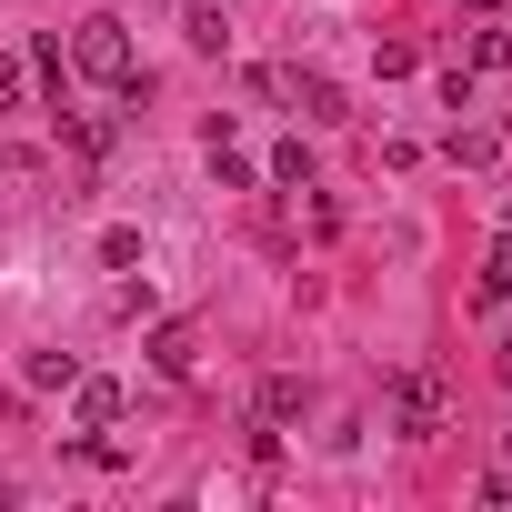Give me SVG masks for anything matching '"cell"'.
Masks as SVG:
<instances>
[{
	"instance_id": "11",
	"label": "cell",
	"mask_w": 512,
	"mask_h": 512,
	"mask_svg": "<svg viewBox=\"0 0 512 512\" xmlns=\"http://www.w3.org/2000/svg\"><path fill=\"white\" fill-rule=\"evenodd\" d=\"M272 181H292V191H312V151H302V141H282V151H272Z\"/></svg>"
},
{
	"instance_id": "13",
	"label": "cell",
	"mask_w": 512,
	"mask_h": 512,
	"mask_svg": "<svg viewBox=\"0 0 512 512\" xmlns=\"http://www.w3.org/2000/svg\"><path fill=\"white\" fill-rule=\"evenodd\" d=\"M21 101V61H0V111H11Z\"/></svg>"
},
{
	"instance_id": "5",
	"label": "cell",
	"mask_w": 512,
	"mask_h": 512,
	"mask_svg": "<svg viewBox=\"0 0 512 512\" xmlns=\"http://www.w3.org/2000/svg\"><path fill=\"white\" fill-rule=\"evenodd\" d=\"M302 412H312V392H302L292 372H272V382H262V412H251V422H272V432H282V422H302Z\"/></svg>"
},
{
	"instance_id": "1",
	"label": "cell",
	"mask_w": 512,
	"mask_h": 512,
	"mask_svg": "<svg viewBox=\"0 0 512 512\" xmlns=\"http://www.w3.org/2000/svg\"><path fill=\"white\" fill-rule=\"evenodd\" d=\"M71 71H81V81H101V91H141V61H131V31H121L111 11H91V21L71 31Z\"/></svg>"
},
{
	"instance_id": "7",
	"label": "cell",
	"mask_w": 512,
	"mask_h": 512,
	"mask_svg": "<svg viewBox=\"0 0 512 512\" xmlns=\"http://www.w3.org/2000/svg\"><path fill=\"white\" fill-rule=\"evenodd\" d=\"M191 51H231V21H221V0H191V21H181Z\"/></svg>"
},
{
	"instance_id": "9",
	"label": "cell",
	"mask_w": 512,
	"mask_h": 512,
	"mask_svg": "<svg viewBox=\"0 0 512 512\" xmlns=\"http://www.w3.org/2000/svg\"><path fill=\"white\" fill-rule=\"evenodd\" d=\"M482 302H512V231L492 241V262H482Z\"/></svg>"
},
{
	"instance_id": "4",
	"label": "cell",
	"mask_w": 512,
	"mask_h": 512,
	"mask_svg": "<svg viewBox=\"0 0 512 512\" xmlns=\"http://www.w3.org/2000/svg\"><path fill=\"white\" fill-rule=\"evenodd\" d=\"M191 362H201L191 322H161V332H151V372H161V382H191Z\"/></svg>"
},
{
	"instance_id": "8",
	"label": "cell",
	"mask_w": 512,
	"mask_h": 512,
	"mask_svg": "<svg viewBox=\"0 0 512 512\" xmlns=\"http://www.w3.org/2000/svg\"><path fill=\"white\" fill-rule=\"evenodd\" d=\"M21 382H31V392H71V382H81V362H71V352H31V362H21Z\"/></svg>"
},
{
	"instance_id": "10",
	"label": "cell",
	"mask_w": 512,
	"mask_h": 512,
	"mask_svg": "<svg viewBox=\"0 0 512 512\" xmlns=\"http://www.w3.org/2000/svg\"><path fill=\"white\" fill-rule=\"evenodd\" d=\"M61 141H71L81 161H101V151H111V121H61Z\"/></svg>"
},
{
	"instance_id": "2",
	"label": "cell",
	"mask_w": 512,
	"mask_h": 512,
	"mask_svg": "<svg viewBox=\"0 0 512 512\" xmlns=\"http://www.w3.org/2000/svg\"><path fill=\"white\" fill-rule=\"evenodd\" d=\"M442 422H452V382H442L432 362H402V372H392V432H402V442H432Z\"/></svg>"
},
{
	"instance_id": "15",
	"label": "cell",
	"mask_w": 512,
	"mask_h": 512,
	"mask_svg": "<svg viewBox=\"0 0 512 512\" xmlns=\"http://www.w3.org/2000/svg\"><path fill=\"white\" fill-rule=\"evenodd\" d=\"M502 231H512V211H502Z\"/></svg>"
},
{
	"instance_id": "6",
	"label": "cell",
	"mask_w": 512,
	"mask_h": 512,
	"mask_svg": "<svg viewBox=\"0 0 512 512\" xmlns=\"http://www.w3.org/2000/svg\"><path fill=\"white\" fill-rule=\"evenodd\" d=\"M71 402H81V432H111L121 422V382H71Z\"/></svg>"
},
{
	"instance_id": "3",
	"label": "cell",
	"mask_w": 512,
	"mask_h": 512,
	"mask_svg": "<svg viewBox=\"0 0 512 512\" xmlns=\"http://www.w3.org/2000/svg\"><path fill=\"white\" fill-rule=\"evenodd\" d=\"M282 101H292L302 121H352V111H342V91H332L322 71H282Z\"/></svg>"
},
{
	"instance_id": "12",
	"label": "cell",
	"mask_w": 512,
	"mask_h": 512,
	"mask_svg": "<svg viewBox=\"0 0 512 512\" xmlns=\"http://www.w3.org/2000/svg\"><path fill=\"white\" fill-rule=\"evenodd\" d=\"M472 71H512V31H472Z\"/></svg>"
},
{
	"instance_id": "14",
	"label": "cell",
	"mask_w": 512,
	"mask_h": 512,
	"mask_svg": "<svg viewBox=\"0 0 512 512\" xmlns=\"http://www.w3.org/2000/svg\"><path fill=\"white\" fill-rule=\"evenodd\" d=\"M472 11H502V0H472Z\"/></svg>"
}]
</instances>
